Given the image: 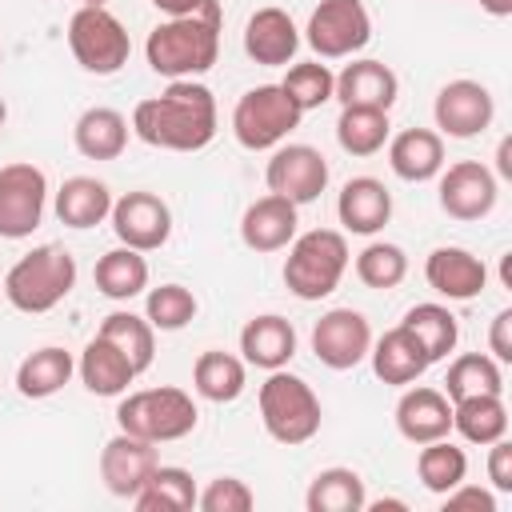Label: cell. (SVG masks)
Returning a JSON list of instances; mask_svg holds the SVG:
<instances>
[{"mask_svg": "<svg viewBox=\"0 0 512 512\" xmlns=\"http://www.w3.org/2000/svg\"><path fill=\"white\" fill-rule=\"evenodd\" d=\"M132 132L164 152H200L216 140V96L196 80H172L136 104Z\"/></svg>", "mask_w": 512, "mask_h": 512, "instance_id": "obj_1", "label": "cell"}, {"mask_svg": "<svg viewBox=\"0 0 512 512\" xmlns=\"http://www.w3.org/2000/svg\"><path fill=\"white\" fill-rule=\"evenodd\" d=\"M148 68L168 80L204 76L220 56V4L212 0L196 16H168L144 40Z\"/></svg>", "mask_w": 512, "mask_h": 512, "instance_id": "obj_2", "label": "cell"}, {"mask_svg": "<svg viewBox=\"0 0 512 512\" xmlns=\"http://www.w3.org/2000/svg\"><path fill=\"white\" fill-rule=\"evenodd\" d=\"M76 288V260L60 244H40L28 256H20L4 276V296L12 308L36 316L52 312L68 292Z\"/></svg>", "mask_w": 512, "mask_h": 512, "instance_id": "obj_3", "label": "cell"}, {"mask_svg": "<svg viewBox=\"0 0 512 512\" xmlns=\"http://www.w3.org/2000/svg\"><path fill=\"white\" fill-rule=\"evenodd\" d=\"M348 272V240L332 228H312L304 236H292L288 260H284V284L300 300H324L340 288Z\"/></svg>", "mask_w": 512, "mask_h": 512, "instance_id": "obj_4", "label": "cell"}, {"mask_svg": "<svg viewBox=\"0 0 512 512\" xmlns=\"http://www.w3.org/2000/svg\"><path fill=\"white\" fill-rule=\"evenodd\" d=\"M260 420H264V432L276 440V444H308L316 432H320V396L312 392L308 380L276 368L268 372V380L260 384Z\"/></svg>", "mask_w": 512, "mask_h": 512, "instance_id": "obj_5", "label": "cell"}, {"mask_svg": "<svg viewBox=\"0 0 512 512\" xmlns=\"http://www.w3.org/2000/svg\"><path fill=\"white\" fill-rule=\"evenodd\" d=\"M200 412L192 404L188 392L180 388H144V392H128L116 408V424L128 436H140L148 444H172L184 440L196 428Z\"/></svg>", "mask_w": 512, "mask_h": 512, "instance_id": "obj_6", "label": "cell"}, {"mask_svg": "<svg viewBox=\"0 0 512 512\" xmlns=\"http://www.w3.org/2000/svg\"><path fill=\"white\" fill-rule=\"evenodd\" d=\"M68 48L84 72L112 76L128 64L132 40L124 32V24L104 4H80L68 20Z\"/></svg>", "mask_w": 512, "mask_h": 512, "instance_id": "obj_7", "label": "cell"}, {"mask_svg": "<svg viewBox=\"0 0 512 512\" xmlns=\"http://www.w3.org/2000/svg\"><path fill=\"white\" fill-rule=\"evenodd\" d=\"M300 116L304 112L292 104V96L280 84H260V88H248L236 100V108H232V136L248 152H268V148L284 144V136L300 124Z\"/></svg>", "mask_w": 512, "mask_h": 512, "instance_id": "obj_8", "label": "cell"}, {"mask_svg": "<svg viewBox=\"0 0 512 512\" xmlns=\"http://www.w3.org/2000/svg\"><path fill=\"white\" fill-rule=\"evenodd\" d=\"M304 40L320 60H344L372 40V16L360 0H320L308 16Z\"/></svg>", "mask_w": 512, "mask_h": 512, "instance_id": "obj_9", "label": "cell"}, {"mask_svg": "<svg viewBox=\"0 0 512 512\" xmlns=\"http://www.w3.org/2000/svg\"><path fill=\"white\" fill-rule=\"evenodd\" d=\"M44 204H48V176L36 164L16 160L0 168V236L8 240L32 236L44 220Z\"/></svg>", "mask_w": 512, "mask_h": 512, "instance_id": "obj_10", "label": "cell"}, {"mask_svg": "<svg viewBox=\"0 0 512 512\" xmlns=\"http://www.w3.org/2000/svg\"><path fill=\"white\" fill-rule=\"evenodd\" d=\"M268 192L300 204H312L328 188V160L312 144H276L268 168H264Z\"/></svg>", "mask_w": 512, "mask_h": 512, "instance_id": "obj_11", "label": "cell"}, {"mask_svg": "<svg viewBox=\"0 0 512 512\" xmlns=\"http://www.w3.org/2000/svg\"><path fill=\"white\" fill-rule=\"evenodd\" d=\"M108 220L116 240L136 252H156L172 236V208L156 192H124L120 200H112Z\"/></svg>", "mask_w": 512, "mask_h": 512, "instance_id": "obj_12", "label": "cell"}, {"mask_svg": "<svg viewBox=\"0 0 512 512\" xmlns=\"http://www.w3.org/2000/svg\"><path fill=\"white\" fill-rule=\"evenodd\" d=\"M368 348H372V328L356 308H332L312 328V352L332 372L356 368L368 356Z\"/></svg>", "mask_w": 512, "mask_h": 512, "instance_id": "obj_13", "label": "cell"}, {"mask_svg": "<svg viewBox=\"0 0 512 512\" xmlns=\"http://www.w3.org/2000/svg\"><path fill=\"white\" fill-rule=\"evenodd\" d=\"M432 116H436V128H440L444 136L472 140V136H480V132L492 124L496 100H492V92H488L480 80H448V84L436 92Z\"/></svg>", "mask_w": 512, "mask_h": 512, "instance_id": "obj_14", "label": "cell"}, {"mask_svg": "<svg viewBox=\"0 0 512 512\" xmlns=\"http://www.w3.org/2000/svg\"><path fill=\"white\" fill-rule=\"evenodd\" d=\"M496 176L480 160L440 168V208L452 220H484L496 208Z\"/></svg>", "mask_w": 512, "mask_h": 512, "instance_id": "obj_15", "label": "cell"}, {"mask_svg": "<svg viewBox=\"0 0 512 512\" xmlns=\"http://www.w3.org/2000/svg\"><path fill=\"white\" fill-rule=\"evenodd\" d=\"M156 464H160L156 460V444H148L140 436H128V432H116L100 452V480H104V488L112 496L132 500L144 488V480L152 476Z\"/></svg>", "mask_w": 512, "mask_h": 512, "instance_id": "obj_16", "label": "cell"}, {"mask_svg": "<svg viewBox=\"0 0 512 512\" xmlns=\"http://www.w3.org/2000/svg\"><path fill=\"white\" fill-rule=\"evenodd\" d=\"M424 280L432 292L448 296V300H476L488 284V268L480 256H472L468 248H456V244H444V248H432L428 260H424Z\"/></svg>", "mask_w": 512, "mask_h": 512, "instance_id": "obj_17", "label": "cell"}, {"mask_svg": "<svg viewBox=\"0 0 512 512\" xmlns=\"http://www.w3.org/2000/svg\"><path fill=\"white\" fill-rule=\"evenodd\" d=\"M396 428L408 444H432L452 432V400L440 388L416 384L396 400Z\"/></svg>", "mask_w": 512, "mask_h": 512, "instance_id": "obj_18", "label": "cell"}, {"mask_svg": "<svg viewBox=\"0 0 512 512\" xmlns=\"http://www.w3.org/2000/svg\"><path fill=\"white\" fill-rule=\"evenodd\" d=\"M296 224H300L296 220V204L284 200V196H276V192H268V196H260V200H252L244 208V216H240V240L252 252H280V248L292 244Z\"/></svg>", "mask_w": 512, "mask_h": 512, "instance_id": "obj_19", "label": "cell"}, {"mask_svg": "<svg viewBox=\"0 0 512 512\" xmlns=\"http://www.w3.org/2000/svg\"><path fill=\"white\" fill-rule=\"evenodd\" d=\"M396 96H400V80L384 60L344 64V72L336 76V92H332V100H340L344 108H380V112H388Z\"/></svg>", "mask_w": 512, "mask_h": 512, "instance_id": "obj_20", "label": "cell"}, {"mask_svg": "<svg viewBox=\"0 0 512 512\" xmlns=\"http://www.w3.org/2000/svg\"><path fill=\"white\" fill-rule=\"evenodd\" d=\"M300 32L284 8H256L244 24V52L264 68H280L296 56Z\"/></svg>", "mask_w": 512, "mask_h": 512, "instance_id": "obj_21", "label": "cell"}, {"mask_svg": "<svg viewBox=\"0 0 512 512\" xmlns=\"http://www.w3.org/2000/svg\"><path fill=\"white\" fill-rule=\"evenodd\" d=\"M336 216L348 232L356 236H376L388 220H392V192L384 188V180L376 176H352L344 188H340V200H336Z\"/></svg>", "mask_w": 512, "mask_h": 512, "instance_id": "obj_22", "label": "cell"}, {"mask_svg": "<svg viewBox=\"0 0 512 512\" xmlns=\"http://www.w3.org/2000/svg\"><path fill=\"white\" fill-rule=\"evenodd\" d=\"M368 356H372V372H376V380H384V384H396V388H404V384H416L428 368H432V360H428V352L420 348V340L404 328V324H396V328H388L372 348H368Z\"/></svg>", "mask_w": 512, "mask_h": 512, "instance_id": "obj_23", "label": "cell"}, {"mask_svg": "<svg viewBox=\"0 0 512 512\" xmlns=\"http://www.w3.org/2000/svg\"><path fill=\"white\" fill-rule=\"evenodd\" d=\"M388 164L400 180L408 184H424L436 180L444 168V140L432 128H404L388 140Z\"/></svg>", "mask_w": 512, "mask_h": 512, "instance_id": "obj_24", "label": "cell"}, {"mask_svg": "<svg viewBox=\"0 0 512 512\" xmlns=\"http://www.w3.org/2000/svg\"><path fill=\"white\" fill-rule=\"evenodd\" d=\"M240 352H244V364L276 372V368H284L296 356V328L284 316H276V312L252 316L240 328Z\"/></svg>", "mask_w": 512, "mask_h": 512, "instance_id": "obj_25", "label": "cell"}, {"mask_svg": "<svg viewBox=\"0 0 512 512\" xmlns=\"http://www.w3.org/2000/svg\"><path fill=\"white\" fill-rule=\"evenodd\" d=\"M76 372H80V380L92 396H124L128 384L136 380V368L128 364V356L112 340H104L100 332L84 344V352L76 360Z\"/></svg>", "mask_w": 512, "mask_h": 512, "instance_id": "obj_26", "label": "cell"}, {"mask_svg": "<svg viewBox=\"0 0 512 512\" xmlns=\"http://www.w3.org/2000/svg\"><path fill=\"white\" fill-rule=\"evenodd\" d=\"M76 372V360L68 348H56V344H44L36 352H28L16 368V392L24 400H48L56 396Z\"/></svg>", "mask_w": 512, "mask_h": 512, "instance_id": "obj_27", "label": "cell"}, {"mask_svg": "<svg viewBox=\"0 0 512 512\" xmlns=\"http://www.w3.org/2000/svg\"><path fill=\"white\" fill-rule=\"evenodd\" d=\"M112 212V192L96 176H68L56 192V216L68 228H96Z\"/></svg>", "mask_w": 512, "mask_h": 512, "instance_id": "obj_28", "label": "cell"}, {"mask_svg": "<svg viewBox=\"0 0 512 512\" xmlns=\"http://www.w3.org/2000/svg\"><path fill=\"white\" fill-rule=\"evenodd\" d=\"M452 428L468 440V444H492L500 436H508V408H504V392H480V396H464L452 400Z\"/></svg>", "mask_w": 512, "mask_h": 512, "instance_id": "obj_29", "label": "cell"}, {"mask_svg": "<svg viewBox=\"0 0 512 512\" xmlns=\"http://www.w3.org/2000/svg\"><path fill=\"white\" fill-rule=\"evenodd\" d=\"M72 140L84 160H116L128 148V120L116 108H88L80 112Z\"/></svg>", "mask_w": 512, "mask_h": 512, "instance_id": "obj_30", "label": "cell"}, {"mask_svg": "<svg viewBox=\"0 0 512 512\" xmlns=\"http://www.w3.org/2000/svg\"><path fill=\"white\" fill-rule=\"evenodd\" d=\"M248 384V372H244V360L232 356V352H220V348H208L196 356L192 364V388L212 400V404H232Z\"/></svg>", "mask_w": 512, "mask_h": 512, "instance_id": "obj_31", "label": "cell"}, {"mask_svg": "<svg viewBox=\"0 0 512 512\" xmlns=\"http://www.w3.org/2000/svg\"><path fill=\"white\" fill-rule=\"evenodd\" d=\"M196 496H200V488H196L192 472H184L176 464H156L152 476L144 480V488L132 496V504L140 512H188V508H196Z\"/></svg>", "mask_w": 512, "mask_h": 512, "instance_id": "obj_32", "label": "cell"}, {"mask_svg": "<svg viewBox=\"0 0 512 512\" xmlns=\"http://www.w3.org/2000/svg\"><path fill=\"white\" fill-rule=\"evenodd\" d=\"M92 280L108 300H132L148 288V260H144V252L120 244L96 260Z\"/></svg>", "mask_w": 512, "mask_h": 512, "instance_id": "obj_33", "label": "cell"}, {"mask_svg": "<svg viewBox=\"0 0 512 512\" xmlns=\"http://www.w3.org/2000/svg\"><path fill=\"white\" fill-rule=\"evenodd\" d=\"M304 504H308V512H364L368 492H364L360 472H352V468H324V472L312 476Z\"/></svg>", "mask_w": 512, "mask_h": 512, "instance_id": "obj_34", "label": "cell"}, {"mask_svg": "<svg viewBox=\"0 0 512 512\" xmlns=\"http://www.w3.org/2000/svg\"><path fill=\"white\" fill-rule=\"evenodd\" d=\"M404 328L420 340V348L428 352L432 364L444 360L456 348V340H460V324H456V316L444 304H412L404 312Z\"/></svg>", "mask_w": 512, "mask_h": 512, "instance_id": "obj_35", "label": "cell"}, {"mask_svg": "<svg viewBox=\"0 0 512 512\" xmlns=\"http://www.w3.org/2000/svg\"><path fill=\"white\" fill-rule=\"evenodd\" d=\"M388 112L380 108H344L336 120V140L348 156H376L388 144Z\"/></svg>", "mask_w": 512, "mask_h": 512, "instance_id": "obj_36", "label": "cell"}, {"mask_svg": "<svg viewBox=\"0 0 512 512\" xmlns=\"http://www.w3.org/2000/svg\"><path fill=\"white\" fill-rule=\"evenodd\" d=\"M100 336L112 340V344L128 356V364L136 368V376H140V372L152 364V356H156V328H152L144 316H136V312H108L104 324H100Z\"/></svg>", "mask_w": 512, "mask_h": 512, "instance_id": "obj_37", "label": "cell"}, {"mask_svg": "<svg viewBox=\"0 0 512 512\" xmlns=\"http://www.w3.org/2000/svg\"><path fill=\"white\" fill-rule=\"evenodd\" d=\"M416 476L428 492L444 496L452 492L464 476H468V456L464 448H456L448 436L444 440H432V444H420V456H416Z\"/></svg>", "mask_w": 512, "mask_h": 512, "instance_id": "obj_38", "label": "cell"}, {"mask_svg": "<svg viewBox=\"0 0 512 512\" xmlns=\"http://www.w3.org/2000/svg\"><path fill=\"white\" fill-rule=\"evenodd\" d=\"M480 392H504V372L492 356L484 352H464L448 364L444 376V396L448 400H464V396H480Z\"/></svg>", "mask_w": 512, "mask_h": 512, "instance_id": "obj_39", "label": "cell"}, {"mask_svg": "<svg viewBox=\"0 0 512 512\" xmlns=\"http://www.w3.org/2000/svg\"><path fill=\"white\" fill-rule=\"evenodd\" d=\"M280 88L292 96V104L300 112H312V108H324L336 92V76L328 72V64L320 60H304V64H292L288 76L280 80Z\"/></svg>", "mask_w": 512, "mask_h": 512, "instance_id": "obj_40", "label": "cell"}, {"mask_svg": "<svg viewBox=\"0 0 512 512\" xmlns=\"http://www.w3.org/2000/svg\"><path fill=\"white\" fill-rule=\"evenodd\" d=\"M356 276H360V284L388 292V288H396V284L408 276V256H404L400 244L372 240V244L356 256Z\"/></svg>", "mask_w": 512, "mask_h": 512, "instance_id": "obj_41", "label": "cell"}, {"mask_svg": "<svg viewBox=\"0 0 512 512\" xmlns=\"http://www.w3.org/2000/svg\"><path fill=\"white\" fill-rule=\"evenodd\" d=\"M196 308L200 304H196V296L184 284H160L144 300V320L152 328H160V332H180L196 316Z\"/></svg>", "mask_w": 512, "mask_h": 512, "instance_id": "obj_42", "label": "cell"}, {"mask_svg": "<svg viewBox=\"0 0 512 512\" xmlns=\"http://www.w3.org/2000/svg\"><path fill=\"white\" fill-rule=\"evenodd\" d=\"M252 504H256V496L240 476H216L196 496V508H204V512H248Z\"/></svg>", "mask_w": 512, "mask_h": 512, "instance_id": "obj_43", "label": "cell"}, {"mask_svg": "<svg viewBox=\"0 0 512 512\" xmlns=\"http://www.w3.org/2000/svg\"><path fill=\"white\" fill-rule=\"evenodd\" d=\"M460 508H476V512H496V496L488 488L476 484H456L452 492H444V512H460Z\"/></svg>", "mask_w": 512, "mask_h": 512, "instance_id": "obj_44", "label": "cell"}, {"mask_svg": "<svg viewBox=\"0 0 512 512\" xmlns=\"http://www.w3.org/2000/svg\"><path fill=\"white\" fill-rule=\"evenodd\" d=\"M488 480L496 492H512V444L504 436L488 444Z\"/></svg>", "mask_w": 512, "mask_h": 512, "instance_id": "obj_45", "label": "cell"}, {"mask_svg": "<svg viewBox=\"0 0 512 512\" xmlns=\"http://www.w3.org/2000/svg\"><path fill=\"white\" fill-rule=\"evenodd\" d=\"M488 348L496 364H512V308H500L488 328Z\"/></svg>", "mask_w": 512, "mask_h": 512, "instance_id": "obj_46", "label": "cell"}, {"mask_svg": "<svg viewBox=\"0 0 512 512\" xmlns=\"http://www.w3.org/2000/svg\"><path fill=\"white\" fill-rule=\"evenodd\" d=\"M164 16H196V12H204L212 0H152Z\"/></svg>", "mask_w": 512, "mask_h": 512, "instance_id": "obj_47", "label": "cell"}, {"mask_svg": "<svg viewBox=\"0 0 512 512\" xmlns=\"http://www.w3.org/2000/svg\"><path fill=\"white\" fill-rule=\"evenodd\" d=\"M496 172H500V180H512V140L508 136L496 148Z\"/></svg>", "mask_w": 512, "mask_h": 512, "instance_id": "obj_48", "label": "cell"}, {"mask_svg": "<svg viewBox=\"0 0 512 512\" xmlns=\"http://www.w3.org/2000/svg\"><path fill=\"white\" fill-rule=\"evenodd\" d=\"M480 8L488 16H512V0H480Z\"/></svg>", "mask_w": 512, "mask_h": 512, "instance_id": "obj_49", "label": "cell"}, {"mask_svg": "<svg viewBox=\"0 0 512 512\" xmlns=\"http://www.w3.org/2000/svg\"><path fill=\"white\" fill-rule=\"evenodd\" d=\"M364 508H372V512H384V508H396V512H404L408 504H404V500H372V504H364Z\"/></svg>", "mask_w": 512, "mask_h": 512, "instance_id": "obj_50", "label": "cell"}, {"mask_svg": "<svg viewBox=\"0 0 512 512\" xmlns=\"http://www.w3.org/2000/svg\"><path fill=\"white\" fill-rule=\"evenodd\" d=\"M4 120H8V104L0 100V128H4Z\"/></svg>", "mask_w": 512, "mask_h": 512, "instance_id": "obj_51", "label": "cell"}, {"mask_svg": "<svg viewBox=\"0 0 512 512\" xmlns=\"http://www.w3.org/2000/svg\"><path fill=\"white\" fill-rule=\"evenodd\" d=\"M84 4H104V0H84Z\"/></svg>", "mask_w": 512, "mask_h": 512, "instance_id": "obj_52", "label": "cell"}, {"mask_svg": "<svg viewBox=\"0 0 512 512\" xmlns=\"http://www.w3.org/2000/svg\"><path fill=\"white\" fill-rule=\"evenodd\" d=\"M0 292H4V284H0Z\"/></svg>", "mask_w": 512, "mask_h": 512, "instance_id": "obj_53", "label": "cell"}]
</instances>
